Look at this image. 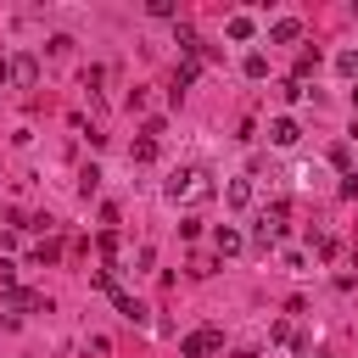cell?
<instances>
[{
    "label": "cell",
    "instance_id": "6da1fadb",
    "mask_svg": "<svg viewBox=\"0 0 358 358\" xmlns=\"http://www.w3.org/2000/svg\"><path fill=\"white\" fill-rule=\"evenodd\" d=\"M168 196H173V201H207V196H213V173H207V168H179V173L168 179Z\"/></svg>",
    "mask_w": 358,
    "mask_h": 358
},
{
    "label": "cell",
    "instance_id": "7a4b0ae2",
    "mask_svg": "<svg viewBox=\"0 0 358 358\" xmlns=\"http://www.w3.org/2000/svg\"><path fill=\"white\" fill-rule=\"evenodd\" d=\"M280 229H285V201H274V207L257 218V229H252V246H257V252H274V246H280Z\"/></svg>",
    "mask_w": 358,
    "mask_h": 358
},
{
    "label": "cell",
    "instance_id": "3957f363",
    "mask_svg": "<svg viewBox=\"0 0 358 358\" xmlns=\"http://www.w3.org/2000/svg\"><path fill=\"white\" fill-rule=\"evenodd\" d=\"M34 78H39V62H34L28 50H22V56H6V62H0V84H17V90H28Z\"/></svg>",
    "mask_w": 358,
    "mask_h": 358
},
{
    "label": "cell",
    "instance_id": "277c9868",
    "mask_svg": "<svg viewBox=\"0 0 358 358\" xmlns=\"http://www.w3.org/2000/svg\"><path fill=\"white\" fill-rule=\"evenodd\" d=\"M218 347H224V336H218V330H207V324H201V330H190V336L179 341V352H185V358H213Z\"/></svg>",
    "mask_w": 358,
    "mask_h": 358
},
{
    "label": "cell",
    "instance_id": "5b68a950",
    "mask_svg": "<svg viewBox=\"0 0 358 358\" xmlns=\"http://www.w3.org/2000/svg\"><path fill=\"white\" fill-rule=\"evenodd\" d=\"M6 308H11V319H22V313H39V308H50L39 291H6Z\"/></svg>",
    "mask_w": 358,
    "mask_h": 358
},
{
    "label": "cell",
    "instance_id": "8992f818",
    "mask_svg": "<svg viewBox=\"0 0 358 358\" xmlns=\"http://www.w3.org/2000/svg\"><path fill=\"white\" fill-rule=\"evenodd\" d=\"M296 39H302V22H296V17H280V22L268 28V45H296Z\"/></svg>",
    "mask_w": 358,
    "mask_h": 358
},
{
    "label": "cell",
    "instance_id": "52a82bcc",
    "mask_svg": "<svg viewBox=\"0 0 358 358\" xmlns=\"http://www.w3.org/2000/svg\"><path fill=\"white\" fill-rule=\"evenodd\" d=\"M268 140H274V145H296V140H302L296 117H274V123H268Z\"/></svg>",
    "mask_w": 358,
    "mask_h": 358
},
{
    "label": "cell",
    "instance_id": "ba28073f",
    "mask_svg": "<svg viewBox=\"0 0 358 358\" xmlns=\"http://www.w3.org/2000/svg\"><path fill=\"white\" fill-rule=\"evenodd\" d=\"M213 246H218V257H235V252L246 246V235H241V229H229V224H218V235H213Z\"/></svg>",
    "mask_w": 358,
    "mask_h": 358
},
{
    "label": "cell",
    "instance_id": "9c48e42d",
    "mask_svg": "<svg viewBox=\"0 0 358 358\" xmlns=\"http://www.w3.org/2000/svg\"><path fill=\"white\" fill-rule=\"evenodd\" d=\"M112 302H117V313H123L129 324H145V302H140V296H129V291H112Z\"/></svg>",
    "mask_w": 358,
    "mask_h": 358
},
{
    "label": "cell",
    "instance_id": "30bf717a",
    "mask_svg": "<svg viewBox=\"0 0 358 358\" xmlns=\"http://www.w3.org/2000/svg\"><path fill=\"white\" fill-rule=\"evenodd\" d=\"M224 34H229V39H252L257 28H252V17H241V11H235V17L224 22Z\"/></svg>",
    "mask_w": 358,
    "mask_h": 358
},
{
    "label": "cell",
    "instance_id": "8fae6325",
    "mask_svg": "<svg viewBox=\"0 0 358 358\" xmlns=\"http://www.w3.org/2000/svg\"><path fill=\"white\" fill-rule=\"evenodd\" d=\"M129 157H134V162H151V157H157V134H140V140L129 145Z\"/></svg>",
    "mask_w": 358,
    "mask_h": 358
},
{
    "label": "cell",
    "instance_id": "7c38bea8",
    "mask_svg": "<svg viewBox=\"0 0 358 358\" xmlns=\"http://www.w3.org/2000/svg\"><path fill=\"white\" fill-rule=\"evenodd\" d=\"M224 196H229V207H246V201H252V179H229Z\"/></svg>",
    "mask_w": 358,
    "mask_h": 358
},
{
    "label": "cell",
    "instance_id": "4fadbf2b",
    "mask_svg": "<svg viewBox=\"0 0 358 358\" xmlns=\"http://www.w3.org/2000/svg\"><path fill=\"white\" fill-rule=\"evenodd\" d=\"M241 73H246V78H263V73H268V56H263V50H252V56L241 62Z\"/></svg>",
    "mask_w": 358,
    "mask_h": 358
},
{
    "label": "cell",
    "instance_id": "5bb4252c",
    "mask_svg": "<svg viewBox=\"0 0 358 358\" xmlns=\"http://www.w3.org/2000/svg\"><path fill=\"white\" fill-rule=\"evenodd\" d=\"M313 67H319V50H302V56H296V84H302Z\"/></svg>",
    "mask_w": 358,
    "mask_h": 358
},
{
    "label": "cell",
    "instance_id": "9a60e30c",
    "mask_svg": "<svg viewBox=\"0 0 358 358\" xmlns=\"http://www.w3.org/2000/svg\"><path fill=\"white\" fill-rule=\"evenodd\" d=\"M90 280H95V285H101V291H106V296H112V291H123V285H117V274H112V268H95V274H90Z\"/></svg>",
    "mask_w": 358,
    "mask_h": 358
},
{
    "label": "cell",
    "instance_id": "2e32d148",
    "mask_svg": "<svg viewBox=\"0 0 358 358\" xmlns=\"http://www.w3.org/2000/svg\"><path fill=\"white\" fill-rule=\"evenodd\" d=\"M336 67H341V78H358V50H341Z\"/></svg>",
    "mask_w": 358,
    "mask_h": 358
},
{
    "label": "cell",
    "instance_id": "e0dca14e",
    "mask_svg": "<svg viewBox=\"0 0 358 358\" xmlns=\"http://www.w3.org/2000/svg\"><path fill=\"white\" fill-rule=\"evenodd\" d=\"M285 101H308V84H296V78H285V90H280Z\"/></svg>",
    "mask_w": 358,
    "mask_h": 358
},
{
    "label": "cell",
    "instance_id": "ac0fdd59",
    "mask_svg": "<svg viewBox=\"0 0 358 358\" xmlns=\"http://www.w3.org/2000/svg\"><path fill=\"white\" fill-rule=\"evenodd\" d=\"M235 358H257V352H252V347H241V352H235Z\"/></svg>",
    "mask_w": 358,
    "mask_h": 358
}]
</instances>
